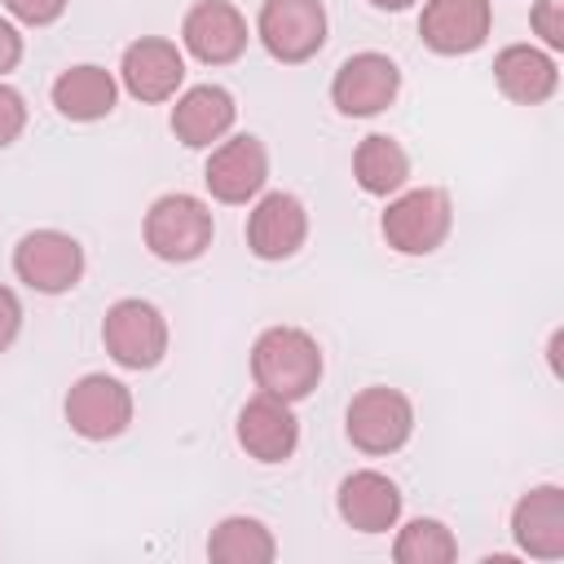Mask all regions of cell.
Returning a JSON list of instances; mask_svg holds the SVG:
<instances>
[{
	"label": "cell",
	"mask_w": 564,
	"mask_h": 564,
	"mask_svg": "<svg viewBox=\"0 0 564 564\" xmlns=\"http://www.w3.org/2000/svg\"><path fill=\"white\" fill-rule=\"evenodd\" d=\"M203 181L212 189L216 203H251L264 181H269V154H264V141L242 132V137H229L212 150L207 167H203Z\"/></svg>",
	"instance_id": "cell-10"
},
{
	"label": "cell",
	"mask_w": 564,
	"mask_h": 564,
	"mask_svg": "<svg viewBox=\"0 0 564 564\" xmlns=\"http://www.w3.org/2000/svg\"><path fill=\"white\" fill-rule=\"evenodd\" d=\"M119 79H123V88H128L137 101L154 106V101L176 97V88H181V79H185V57H181V48H176L172 40L141 35V40H132V44L123 48Z\"/></svg>",
	"instance_id": "cell-13"
},
{
	"label": "cell",
	"mask_w": 564,
	"mask_h": 564,
	"mask_svg": "<svg viewBox=\"0 0 564 564\" xmlns=\"http://www.w3.org/2000/svg\"><path fill=\"white\" fill-rule=\"evenodd\" d=\"M256 35L269 57L300 66L322 53L326 44V9L322 0H264L256 18Z\"/></svg>",
	"instance_id": "cell-7"
},
{
	"label": "cell",
	"mask_w": 564,
	"mask_h": 564,
	"mask_svg": "<svg viewBox=\"0 0 564 564\" xmlns=\"http://www.w3.org/2000/svg\"><path fill=\"white\" fill-rule=\"evenodd\" d=\"M251 379L278 401H304L322 379V348L300 326H269L251 348Z\"/></svg>",
	"instance_id": "cell-1"
},
{
	"label": "cell",
	"mask_w": 564,
	"mask_h": 564,
	"mask_svg": "<svg viewBox=\"0 0 564 564\" xmlns=\"http://www.w3.org/2000/svg\"><path fill=\"white\" fill-rule=\"evenodd\" d=\"M392 560L397 564H449V560H458V542L441 520L419 516L397 533Z\"/></svg>",
	"instance_id": "cell-23"
},
{
	"label": "cell",
	"mask_w": 564,
	"mask_h": 564,
	"mask_svg": "<svg viewBox=\"0 0 564 564\" xmlns=\"http://www.w3.org/2000/svg\"><path fill=\"white\" fill-rule=\"evenodd\" d=\"M370 4H375V9H392V13H397V9H410L414 0H370Z\"/></svg>",
	"instance_id": "cell-29"
},
{
	"label": "cell",
	"mask_w": 564,
	"mask_h": 564,
	"mask_svg": "<svg viewBox=\"0 0 564 564\" xmlns=\"http://www.w3.org/2000/svg\"><path fill=\"white\" fill-rule=\"evenodd\" d=\"M18 330H22V304H18V295L9 286H0V352L13 348Z\"/></svg>",
	"instance_id": "cell-27"
},
{
	"label": "cell",
	"mask_w": 564,
	"mask_h": 564,
	"mask_svg": "<svg viewBox=\"0 0 564 564\" xmlns=\"http://www.w3.org/2000/svg\"><path fill=\"white\" fill-rule=\"evenodd\" d=\"M119 101V84L106 66L97 62H79V66H66L57 79H53V106L62 119L70 123H97L115 110Z\"/></svg>",
	"instance_id": "cell-19"
},
{
	"label": "cell",
	"mask_w": 564,
	"mask_h": 564,
	"mask_svg": "<svg viewBox=\"0 0 564 564\" xmlns=\"http://www.w3.org/2000/svg\"><path fill=\"white\" fill-rule=\"evenodd\" d=\"M26 128V101L18 88L0 84V150H9Z\"/></svg>",
	"instance_id": "cell-24"
},
{
	"label": "cell",
	"mask_w": 564,
	"mask_h": 564,
	"mask_svg": "<svg viewBox=\"0 0 564 564\" xmlns=\"http://www.w3.org/2000/svg\"><path fill=\"white\" fill-rule=\"evenodd\" d=\"M207 555L220 564H269L278 542L256 516H225L207 538Z\"/></svg>",
	"instance_id": "cell-22"
},
{
	"label": "cell",
	"mask_w": 564,
	"mask_h": 564,
	"mask_svg": "<svg viewBox=\"0 0 564 564\" xmlns=\"http://www.w3.org/2000/svg\"><path fill=\"white\" fill-rule=\"evenodd\" d=\"M335 507H339V520L348 529H357V533H388L401 520V489L383 471L361 467V471H348L339 480Z\"/></svg>",
	"instance_id": "cell-17"
},
{
	"label": "cell",
	"mask_w": 564,
	"mask_h": 564,
	"mask_svg": "<svg viewBox=\"0 0 564 564\" xmlns=\"http://www.w3.org/2000/svg\"><path fill=\"white\" fill-rule=\"evenodd\" d=\"M234 119H238V106L220 84H194L172 106V132L189 150H212L234 128Z\"/></svg>",
	"instance_id": "cell-18"
},
{
	"label": "cell",
	"mask_w": 564,
	"mask_h": 564,
	"mask_svg": "<svg viewBox=\"0 0 564 564\" xmlns=\"http://www.w3.org/2000/svg\"><path fill=\"white\" fill-rule=\"evenodd\" d=\"M247 18L229 0H198L185 22H181V44L203 62V66H229L247 53Z\"/></svg>",
	"instance_id": "cell-11"
},
{
	"label": "cell",
	"mask_w": 564,
	"mask_h": 564,
	"mask_svg": "<svg viewBox=\"0 0 564 564\" xmlns=\"http://www.w3.org/2000/svg\"><path fill=\"white\" fill-rule=\"evenodd\" d=\"M13 273L40 295H66L84 278V247L62 229H31L13 247Z\"/></svg>",
	"instance_id": "cell-6"
},
{
	"label": "cell",
	"mask_w": 564,
	"mask_h": 564,
	"mask_svg": "<svg viewBox=\"0 0 564 564\" xmlns=\"http://www.w3.org/2000/svg\"><path fill=\"white\" fill-rule=\"evenodd\" d=\"M533 31L546 48H564V0H538L533 4Z\"/></svg>",
	"instance_id": "cell-25"
},
{
	"label": "cell",
	"mask_w": 564,
	"mask_h": 564,
	"mask_svg": "<svg viewBox=\"0 0 564 564\" xmlns=\"http://www.w3.org/2000/svg\"><path fill=\"white\" fill-rule=\"evenodd\" d=\"M304 238H308V212L295 194L273 189L256 198L247 216V247L256 260H286L304 247Z\"/></svg>",
	"instance_id": "cell-14"
},
{
	"label": "cell",
	"mask_w": 564,
	"mask_h": 564,
	"mask_svg": "<svg viewBox=\"0 0 564 564\" xmlns=\"http://www.w3.org/2000/svg\"><path fill=\"white\" fill-rule=\"evenodd\" d=\"M352 176L366 194L388 198L410 181V154L401 150V141H392L383 132H370V137H361V145L352 154Z\"/></svg>",
	"instance_id": "cell-21"
},
{
	"label": "cell",
	"mask_w": 564,
	"mask_h": 564,
	"mask_svg": "<svg viewBox=\"0 0 564 564\" xmlns=\"http://www.w3.org/2000/svg\"><path fill=\"white\" fill-rule=\"evenodd\" d=\"M22 62V35L9 18H0V75H9Z\"/></svg>",
	"instance_id": "cell-28"
},
{
	"label": "cell",
	"mask_w": 564,
	"mask_h": 564,
	"mask_svg": "<svg viewBox=\"0 0 564 564\" xmlns=\"http://www.w3.org/2000/svg\"><path fill=\"white\" fill-rule=\"evenodd\" d=\"M62 410H66V423L75 436L110 441V436L128 432V423H132V392H128V383H119L110 375H84L70 383Z\"/></svg>",
	"instance_id": "cell-8"
},
{
	"label": "cell",
	"mask_w": 564,
	"mask_h": 564,
	"mask_svg": "<svg viewBox=\"0 0 564 564\" xmlns=\"http://www.w3.org/2000/svg\"><path fill=\"white\" fill-rule=\"evenodd\" d=\"M212 207L194 194H163L145 212V247L167 264H189L212 247Z\"/></svg>",
	"instance_id": "cell-2"
},
{
	"label": "cell",
	"mask_w": 564,
	"mask_h": 564,
	"mask_svg": "<svg viewBox=\"0 0 564 564\" xmlns=\"http://www.w3.org/2000/svg\"><path fill=\"white\" fill-rule=\"evenodd\" d=\"M397 88H401V70L388 53H352L348 62H339L330 79V101L348 119H370L392 106Z\"/></svg>",
	"instance_id": "cell-9"
},
{
	"label": "cell",
	"mask_w": 564,
	"mask_h": 564,
	"mask_svg": "<svg viewBox=\"0 0 564 564\" xmlns=\"http://www.w3.org/2000/svg\"><path fill=\"white\" fill-rule=\"evenodd\" d=\"M494 79H498L502 97H511L516 106H542L560 88V66L551 53H542L533 44H507L494 57Z\"/></svg>",
	"instance_id": "cell-20"
},
{
	"label": "cell",
	"mask_w": 564,
	"mask_h": 564,
	"mask_svg": "<svg viewBox=\"0 0 564 564\" xmlns=\"http://www.w3.org/2000/svg\"><path fill=\"white\" fill-rule=\"evenodd\" d=\"M66 4H70V0H4V9H9L18 22H26V26H48V22H57V18L66 13Z\"/></svg>",
	"instance_id": "cell-26"
},
{
	"label": "cell",
	"mask_w": 564,
	"mask_h": 564,
	"mask_svg": "<svg viewBox=\"0 0 564 564\" xmlns=\"http://www.w3.org/2000/svg\"><path fill=\"white\" fill-rule=\"evenodd\" d=\"M344 432L361 454H397L414 432V405L401 388L375 383L348 401Z\"/></svg>",
	"instance_id": "cell-4"
},
{
	"label": "cell",
	"mask_w": 564,
	"mask_h": 564,
	"mask_svg": "<svg viewBox=\"0 0 564 564\" xmlns=\"http://www.w3.org/2000/svg\"><path fill=\"white\" fill-rule=\"evenodd\" d=\"M238 445L256 458V463H286L300 445V423L291 414V401H278L269 392L251 397L238 410Z\"/></svg>",
	"instance_id": "cell-16"
},
{
	"label": "cell",
	"mask_w": 564,
	"mask_h": 564,
	"mask_svg": "<svg viewBox=\"0 0 564 564\" xmlns=\"http://www.w3.org/2000/svg\"><path fill=\"white\" fill-rule=\"evenodd\" d=\"M449 225H454V207H449V194L445 189H405L388 203L379 229L388 238L392 251L401 256H432L445 238H449Z\"/></svg>",
	"instance_id": "cell-3"
},
{
	"label": "cell",
	"mask_w": 564,
	"mask_h": 564,
	"mask_svg": "<svg viewBox=\"0 0 564 564\" xmlns=\"http://www.w3.org/2000/svg\"><path fill=\"white\" fill-rule=\"evenodd\" d=\"M101 344L123 370H154L167 352V322L150 300H115L101 317Z\"/></svg>",
	"instance_id": "cell-5"
},
{
	"label": "cell",
	"mask_w": 564,
	"mask_h": 564,
	"mask_svg": "<svg viewBox=\"0 0 564 564\" xmlns=\"http://www.w3.org/2000/svg\"><path fill=\"white\" fill-rule=\"evenodd\" d=\"M489 26H494L489 0H427L419 13V35L441 57L476 53L489 40Z\"/></svg>",
	"instance_id": "cell-12"
},
{
	"label": "cell",
	"mask_w": 564,
	"mask_h": 564,
	"mask_svg": "<svg viewBox=\"0 0 564 564\" xmlns=\"http://www.w3.org/2000/svg\"><path fill=\"white\" fill-rule=\"evenodd\" d=\"M511 538L533 560H564V489L533 485L511 507Z\"/></svg>",
	"instance_id": "cell-15"
}]
</instances>
